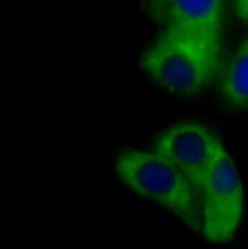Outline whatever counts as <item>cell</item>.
Here are the masks:
<instances>
[{
	"label": "cell",
	"mask_w": 248,
	"mask_h": 249,
	"mask_svg": "<svg viewBox=\"0 0 248 249\" xmlns=\"http://www.w3.org/2000/svg\"><path fill=\"white\" fill-rule=\"evenodd\" d=\"M219 55L204 41L160 31L142 53L140 65L145 75L166 92L191 98L205 93L218 78Z\"/></svg>",
	"instance_id": "cell-1"
},
{
	"label": "cell",
	"mask_w": 248,
	"mask_h": 249,
	"mask_svg": "<svg viewBox=\"0 0 248 249\" xmlns=\"http://www.w3.org/2000/svg\"><path fill=\"white\" fill-rule=\"evenodd\" d=\"M115 172L135 194L169 211L200 232V202L183 175L154 149L127 148L115 160Z\"/></svg>",
	"instance_id": "cell-2"
},
{
	"label": "cell",
	"mask_w": 248,
	"mask_h": 249,
	"mask_svg": "<svg viewBox=\"0 0 248 249\" xmlns=\"http://www.w3.org/2000/svg\"><path fill=\"white\" fill-rule=\"evenodd\" d=\"M243 211L242 179L221 144L200 196V232L210 243H227L240 226Z\"/></svg>",
	"instance_id": "cell-3"
},
{
	"label": "cell",
	"mask_w": 248,
	"mask_h": 249,
	"mask_svg": "<svg viewBox=\"0 0 248 249\" xmlns=\"http://www.w3.org/2000/svg\"><path fill=\"white\" fill-rule=\"evenodd\" d=\"M221 142L206 124L187 121L172 125L153 141L152 149L167 158L188 180L199 202Z\"/></svg>",
	"instance_id": "cell-4"
},
{
	"label": "cell",
	"mask_w": 248,
	"mask_h": 249,
	"mask_svg": "<svg viewBox=\"0 0 248 249\" xmlns=\"http://www.w3.org/2000/svg\"><path fill=\"white\" fill-rule=\"evenodd\" d=\"M141 3L161 31L199 39L220 54L223 0H141Z\"/></svg>",
	"instance_id": "cell-5"
},
{
	"label": "cell",
	"mask_w": 248,
	"mask_h": 249,
	"mask_svg": "<svg viewBox=\"0 0 248 249\" xmlns=\"http://www.w3.org/2000/svg\"><path fill=\"white\" fill-rule=\"evenodd\" d=\"M219 89L223 101L234 110H248V39L244 40L220 68Z\"/></svg>",
	"instance_id": "cell-6"
},
{
	"label": "cell",
	"mask_w": 248,
	"mask_h": 249,
	"mask_svg": "<svg viewBox=\"0 0 248 249\" xmlns=\"http://www.w3.org/2000/svg\"><path fill=\"white\" fill-rule=\"evenodd\" d=\"M237 17L248 26V0H234Z\"/></svg>",
	"instance_id": "cell-7"
}]
</instances>
